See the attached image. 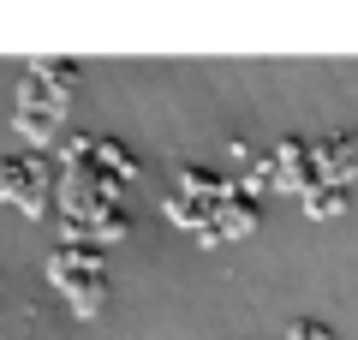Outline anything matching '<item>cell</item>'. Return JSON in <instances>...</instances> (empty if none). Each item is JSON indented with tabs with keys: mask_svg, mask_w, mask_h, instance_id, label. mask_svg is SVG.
Masks as SVG:
<instances>
[{
	"mask_svg": "<svg viewBox=\"0 0 358 340\" xmlns=\"http://www.w3.org/2000/svg\"><path fill=\"white\" fill-rule=\"evenodd\" d=\"M0 197H13L24 215H48L54 209V173L42 155H13L0 162Z\"/></svg>",
	"mask_w": 358,
	"mask_h": 340,
	"instance_id": "3957f363",
	"label": "cell"
},
{
	"mask_svg": "<svg viewBox=\"0 0 358 340\" xmlns=\"http://www.w3.org/2000/svg\"><path fill=\"white\" fill-rule=\"evenodd\" d=\"M78 78L72 60H36L24 78V90H18V132L30 138V155L54 150V126H60V113H66V84Z\"/></svg>",
	"mask_w": 358,
	"mask_h": 340,
	"instance_id": "6da1fadb",
	"label": "cell"
},
{
	"mask_svg": "<svg viewBox=\"0 0 358 340\" xmlns=\"http://www.w3.org/2000/svg\"><path fill=\"white\" fill-rule=\"evenodd\" d=\"M48 281L66 292V304H72L78 316H96L108 304V275H102V251L96 245H54L48 257Z\"/></svg>",
	"mask_w": 358,
	"mask_h": 340,
	"instance_id": "7a4b0ae2",
	"label": "cell"
},
{
	"mask_svg": "<svg viewBox=\"0 0 358 340\" xmlns=\"http://www.w3.org/2000/svg\"><path fill=\"white\" fill-rule=\"evenodd\" d=\"M268 162H275V185L299 191V197H305V191H317V185H329V179H322V167H317V150H310L305 138H287Z\"/></svg>",
	"mask_w": 358,
	"mask_h": 340,
	"instance_id": "277c9868",
	"label": "cell"
},
{
	"mask_svg": "<svg viewBox=\"0 0 358 340\" xmlns=\"http://www.w3.org/2000/svg\"><path fill=\"white\" fill-rule=\"evenodd\" d=\"M317 150V167L329 185H346V179H358V132H341V138H322L310 143Z\"/></svg>",
	"mask_w": 358,
	"mask_h": 340,
	"instance_id": "5b68a950",
	"label": "cell"
},
{
	"mask_svg": "<svg viewBox=\"0 0 358 340\" xmlns=\"http://www.w3.org/2000/svg\"><path fill=\"white\" fill-rule=\"evenodd\" d=\"M305 215H317V221L346 215V185H317V191H305Z\"/></svg>",
	"mask_w": 358,
	"mask_h": 340,
	"instance_id": "8992f818",
	"label": "cell"
}]
</instances>
